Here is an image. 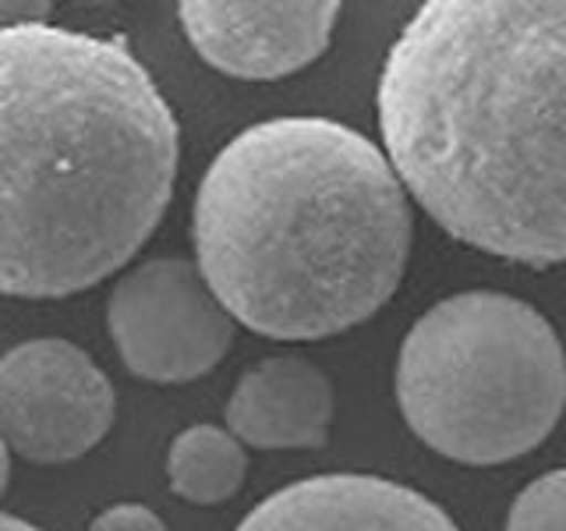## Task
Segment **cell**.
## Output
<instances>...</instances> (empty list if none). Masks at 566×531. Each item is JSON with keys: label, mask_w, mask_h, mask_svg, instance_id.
<instances>
[{"label": "cell", "mask_w": 566, "mask_h": 531, "mask_svg": "<svg viewBox=\"0 0 566 531\" xmlns=\"http://www.w3.org/2000/svg\"><path fill=\"white\" fill-rule=\"evenodd\" d=\"M389 164L429 217L524 266L566 262V0H432L379 75Z\"/></svg>", "instance_id": "obj_1"}, {"label": "cell", "mask_w": 566, "mask_h": 531, "mask_svg": "<svg viewBox=\"0 0 566 531\" xmlns=\"http://www.w3.org/2000/svg\"><path fill=\"white\" fill-rule=\"evenodd\" d=\"M181 132L124 40L0 29V294L96 288L164 220Z\"/></svg>", "instance_id": "obj_2"}, {"label": "cell", "mask_w": 566, "mask_h": 531, "mask_svg": "<svg viewBox=\"0 0 566 531\" xmlns=\"http://www.w3.org/2000/svg\"><path fill=\"white\" fill-rule=\"evenodd\" d=\"M411 202L389 156L329 117L234 135L195 191V262L270 341H323L376 315L411 256Z\"/></svg>", "instance_id": "obj_3"}, {"label": "cell", "mask_w": 566, "mask_h": 531, "mask_svg": "<svg viewBox=\"0 0 566 531\" xmlns=\"http://www.w3.org/2000/svg\"><path fill=\"white\" fill-rule=\"evenodd\" d=\"M397 404L436 454L506 465L559 425L566 354L535 305L503 291H464L442 298L403 336Z\"/></svg>", "instance_id": "obj_4"}, {"label": "cell", "mask_w": 566, "mask_h": 531, "mask_svg": "<svg viewBox=\"0 0 566 531\" xmlns=\"http://www.w3.org/2000/svg\"><path fill=\"white\" fill-rule=\"evenodd\" d=\"M234 315L212 294L199 262L149 259L124 273L106 298V330L124 368L146 383H191L234 344Z\"/></svg>", "instance_id": "obj_5"}, {"label": "cell", "mask_w": 566, "mask_h": 531, "mask_svg": "<svg viewBox=\"0 0 566 531\" xmlns=\"http://www.w3.org/2000/svg\"><path fill=\"white\" fill-rule=\"evenodd\" d=\"M111 376L64 336H35L0 354V439L29 465L57 468L114 429Z\"/></svg>", "instance_id": "obj_6"}, {"label": "cell", "mask_w": 566, "mask_h": 531, "mask_svg": "<svg viewBox=\"0 0 566 531\" xmlns=\"http://www.w3.org/2000/svg\"><path fill=\"white\" fill-rule=\"evenodd\" d=\"M336 0L305 4H241V0H185L177 8L195 53L230 79L273 82L323 58L336 25Z\"/></svg>", "instance_id": "obj_7"}, {"label": "cell", "mask_w": 566, "mask_h": 531, "mask_svg": "<svg viewBox=\"0 0 566 531\" xmlns=\"http://www.w3.org/2000/svg\"><path fill=\"white\" fill-rule=\"evenodd\" d=\"M234 531H460L411 486L376 475H318L283 486Z\"/></svg>", "instance_id": "obj_8"}, {"label": "cell", "mask_w": 566, "mask_h": 531, "mask_svg": "<svg viewBox=\"0 0 566 531\" xmlns=\"http://www.w3.org/2000/svg\"><path fill=\"white\" fill-rule=\"evenodd\" d=\"M227 433L255 450L323 447L333 425V383L297 354L262 358L227 400Z\"/></svg>", "instance_id": "obj_9"}, {"label": "cell", "mask_w": 566, "mask_h": 531, "mask_svg": "<svg viewBox=\"0 0 566 531\" xmlns=\"http://www.w3.org/2000/svg\"><path fill=\"white\" fill-rule=\"evenodd\" d=\"M248 475L244 442L220 425H191L167 450V482L195 507H217L238 496Z\"/></svg>", "instance_id": "obj_10"}, {"label": "cell", "mask_w": 566, "mask_h": 531, "mask_svg": "<svg viewBox=\"0 0 566 531\" xmlns=\"http://www.w3.org/2000/svg\"><path fill=\"white\" fill-rule=\"evenodd\" d=\"M506 531H566V468L535 478L513 500Z\"/></svg>", "instance_id": "obj_11"}, {"label": "cell", "mask_w": 566, "mask_h": 531, "mask_svg": "<svg viewBox=\"0 0 566 531\" xmlns=\"http://www.w3.org/2000/svg\"><path fill=\"white\" fill-rule=\"evenodd\" d=\"M88 531H167L164 518L142 503H117L99 510Z\"/></svg>", "instance_id": "obj_12"}, {"label": "cell", "mask_w": 566, "mask_h": 531, "mask_svg": "<svg viewBox=\"0 0 566 531\" xmlns=\"http://www.w3.org/2000/svg\"><path fill=\"white\" fill-rule=\"evenodd\" d=\"M50 4H0V29L50 25Z\"/></svg>", "instance_id": "obj_13"}, {"label": "cell", "mask_w": 566, "mask_h": 531, "mask_svg": "<svg viewBox=\"0 0 566 531\" xmlns=\"http://www.w3.org/2000/svg\"><path fill=\"white\" fill-rule=\"evenodd\" d=\"M8 482H11V447L0 439V496L8 492Z\"/></svg>", "instance_id": "obj_14"}, {"label": "cell", "mask_w": 566, "mask_h": 531, "mask_svg": "<svg viewBox=\"0 0 566 531\" xmlns=\"http://www.w3.org/2000/svg\"><path fill=\"white\" fill-rule=\"evenodd\" d=\"M0 531H43V528H35L22 518H14V513H0Z\"/></svg>", "instance_id": "obj_15"}]
</instances>
